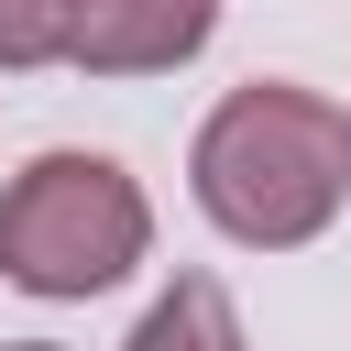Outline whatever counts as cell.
Wrapping results in <instances>:
<instances>
[{"instance_id":"1","label":"cell","mask_w":351,"mask_h":351,"mask_svg":"<svg viewBox=\"0 0 351 351\" xmlns=\"http://www.w3.org/2000/svg\"><path fill=\"white\" fill-rule=\"evenodd\" d=\"M186 186L241 252H296L351 197V110H329L296 77H252L197 121Z\"/></svg>"},{"instance_id":"2","label":"cell","mask_w":351,"mask_h":351,"mask_svg":"<svg viewBox=\"0 0 351 351\" xmlns=\"http://www.w3.org/2000/svg\"><path fill=\"white\" fill-rule=\"evenodd\" d=\"M143 252H154V208H143L132 165H110V154L55 143L0 186V285H22V296H55V307L110 296Z\"/></svg>"},{"instance_id":"3","label":"cell","mask_w":351,"mask_h":351,"mask_svg":"<svg viewBox=\"0 0 351 351\" xmlns=\"http://www.w3.org/2000/svg\"><path fill=\"white\" fill-rule=\"evenodd\" d=\"M219 33V0H77V77H165Z\"/></svg>"},{"instance_id":"4","label":"cell","mask_w":351,"mask_h":351,"mask_svg":"<svg viewBox=\"0 0 351 351\" xmlns=\"http://www.w3.org/2000/svg\"><path fill=\"white\" fill-rule=\"evenodd\" d=\"M121 351H252V340H241V307H230L219 274H176V285L143 307V329H132Z\"/></svg>"},{"instance_id":"5","label":"cell","mask_w":351,"mask_h":351,"mask_svg":"<svg viewBox=\"0 0 351 351\" xmlns=\"http://www.w3.org/2000/svg\"><path fill=\"white\" fill-rule=\"evenodd\" d=\"M66 44H77V0H0V77L66 66Z\"/></svg>"},{"instance_id":"6","label":"cell","mask_w":351,"mask_h":351,"mask_svg":"<svg viewBox=\"0 0 351 351\" xmlns=\"http://www.w3.org/2000/svg\"><path fill=\"white\" fill-rule=\"evenodd\" d=\"M0 351H55V340H0Z\"/></svg>"}]
</instances>
